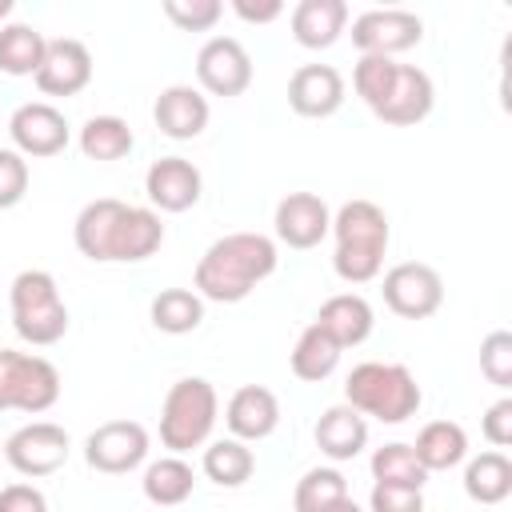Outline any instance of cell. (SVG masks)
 Here are the masks:
<instances>
[{
	"label": "cell",
	"mask_w": 512,
	"mask_h": 512,
	"mask_svg": "<svg viewBox=\"0 0 512 512\" xmlns=\"http://www.w3.org/2000/svg\"><path fill=\"white\" fill-rule=\"evenodd\" d=\"M276 244L264 232H232L208 244V252L196 264V296L216 304L244 300L260 280L276 272Z\"/></svg>",
	"instance_id": "1"
},
{
	"label": "cell",
	"mask_w": 512,
	"mask_h": 512,
	"mask_svg": "<svg viewBox=\"0 0 512 512\" xmlns=\"http://www.w3.org/2000/svg\"><path fill=\"white\" fill-rule=\"evenodd\" d=\"M332 236H336V256L332 268L348 284H368L384 268L388 252V216L372 200H348L332 216Z\"/></svg>",
	"instance_id": "2"
},
{
	"label": "cell",
	"mask_w": 512,
	"mask_h": 512,
	"mask_svg": "<svg viewBox=\"0 0 512 512\" xmlns=\"http://www.w3.org/2000/svg\"><path fill=\"white\" fill-rule=\"evenodd\" d=\"M344 404L380 424H404L420 408V384L404 364L364 360L344 380Z\"/></svg>",
	"instance_id": "3"
},
{
	"label": "cell",
	"mask_w": 512,
	"mask_h": 512,
	"mask_svg": "<svg viewBox=\"0 0 512 512\" xmlns=\"http://www.w3.org/2000/svg\"><path fill=\"white\" fill-rule=\"evenodd\" d=\"M216 416H220L216 388L204 376H184L168 388V396L160 404V444L172 456L192 452V448L208 444Z\"/></svg>",
	"instance_id": "4"
},
{
	"label": "cell",
	"mask_w": 512,
	"mask_h": 512,
	"mask_svg": "<svg viewBox=\"0 0 512 512\" xmlns=\"http://www.w3.org/2000/svg\"><path fill=\"white\" fill-rule=\"evenodd\" d=\"M8 300H12V328H16L20 340H28L36 348H48V344L64 340V332H68V308L60 300V288H56L52 272L24 268L12 280Z\"/></svg>",
	"instance_id": "5"
},
{
	"label": "cell",
	"mask_w": 512,
	"mask_h": 512,
	"mask_svg": "<svg viewBox=\"0 0 512 512\" xmlns=\"http://www.w3.org/2000/svg\"><path fill=\"white\" fill-rule=\"evenodd\" d=\"M60 400V372L52 360L0 348V412H48Z\"/></svg>",
	"instance_id": "6"
},
{
	"label": "cell",
	"mask_w": 512,
	"mask_h": 512,
	"mask_svg": "<svg viewBox=\"0 0 512 512\" xmlns=\"http://www.w3.org/2000/svg\"><path fill=\"white\" fill-rule=\"evenodd\" d=\"M352 44L360 56H396L424 40V20L408 8H372L352 20Z\"/></svg>",
	"instance_id": "7"
},
{
	"label": "cell",
	"mask_w": 512,
	"mask_h": 512,
	"mask_svg": "<svg viewBox=\"0 0 512 512\" xmlns=\"http://www.w3.org/2000/svg\"><path fill=\"white\" fill-rule=\"evenodd\" d=\"M384 304L404 320H424L444 304V280L432 264L404 260L384 272Z\"/></svg>",
	"instance_id": "8"
},
{
	"label": "cell",
	"mask_w": 512,
	"mask_h": 512,
	"mask_svg": "<svg viewBox=\"0 0 512 512\" xmlns=\"http://www.w3.org/2000/svg\"><path fill=\"white\" fill-rule=\"evenodd\" d=\"M4 460L20 476H52L68 460V432L52 420H32L4 440Z\"/></svg>",
	"instance_id": "9"
},
{
	"label": "cell",
	"mask_w": 512,
	"mask_h": 512,
	"mask_svg": "<svg viewBox=\"0 0 512 512\" xmlns=\"http://www.w3.org/2000/svg\"><path fill=\"white\" fill-rule=\"evenodd\" d=\"M144 456H148V432L136 420H108V424L92 428L88 440H84L88 468H96L104 476L132 472V468L144 464Z\"/></svg>",
	"instance_id": "10"
},
{
	"label": "cell",
	"mask_w": 512,
	"mask_h": 512,
	"mask_svg": "<svg viewBox=\"0 0 512 512\" xmlns=\"http://www.w3.org/2000/svg\"><path fill=\"white\" fill-rule=\"evenodd\" d=\"M196 80L212 96H240L252 84V56L236 36H212L196 52Z\"/></svg>",
	"instance_id": "11"
},
{
	"label": "cell",
	"mask_w": 512,
	"mask_h": 512,
	"mask_svg": "<svg viewBox=\"0 0 512 512\" xmlns=\"http://www.w3.org/2000/svg\"><path fill=\"white\" fill-rule=\"evenodd\" d=\"M12 144L20 156H56L68 148V120L60 108L44 104V100H28L12 112L8 120Z\"/></svg>",
	"instance_id": "12"
},
{
	"label": "cell",
	"mask_w": 512,
	"mask_h": 512,
	"mask_svg": "<svg viewBox=\"0 0 512 512\" xmlns=\"http://www.w3.org/2000/svg\"><path fill=\"white\" fill-rule=\"evenodd\" d=\"M88 80H92V52L72 36L48 40L44 60L36 68V88L44 96H76L88 88Z\"/></svg>",
	"instance_id": "13"
},
{
	"label": "cell",
	"mask_w": 512,
	"mask_h": 512,
	"mask_svg": "<svg viewBox=\"0 0 512 512\" xmlns=\"http://www.w3.org/2000/svg\"><path fill=\"white\" fill-rule=\"evenodd\" d=\"M276 236L288 248H316L332 232V212L316 192H288L276 204Z\"/></svg>",
	"instance_id": "14"
},
{
	"label": "cell",
	"mask_w": 512,
	"mask_h": 512,
	"mask_svg": "<svg viewBox=\"0 0 512 512\" xmlns=\"http://www.w3.org/2000/svg\"><path fill=\"white\" fill-rule=\"evenodd\" d=\"M200 168L184 156H160L144 172V192L160 212H188L200 200Z\"/></svg>",
	"instance_id": "15"
},
{
	"label": "cell",
	"mask_w": 512,
	"mask_h": 512,
	"mask_svg": "<svg viewBox=\"0 0 512 512\" xmlns=\"http://www.w3.org/2000/svg\"><path fill=\"white\" fill-rule=\"evenodd\" d=\"M436 104V88H432V76L416 64H400L396 68V80L388 88V96L372 108L384 124H396V128H408V124H420Z\"/></svg>",
	"instance_id": "16"
},
{
	"label": "cell",
	"mask_w": 512,
	"mask_h": 512,
	"mask_svg": "<svg viewBox=\"0 0 512 512\" xmlns=\"http://www.w3.org/2000/svg\"><path fill=\"white\" fill-rule=\"evenodd\" d=\"M344 104V76L332 64H304L288 80V108L308 120H324Z\"/></svg>",
	"instance_id": "17"
},
{
	"label": "cell",
	"mask_w": 512,
	"mask_h": 512,
	"mask_svg": "<svg viewBox=\"0 0 512 512\" xmlns=\"http://www.w3.org/2000/svg\"><path fill=\"white\" fill-rule=\"evenodd\" d=\"M224 424L236 440H264L276 432L280 424V400L276 392H268L264 384H244L232 392L228 408H224Z\"/></svg>",
	"instance_id": "18"
},
{
	"label": "cell",
	"mask_w": 512,
	"mask_h": 512,
	"mask_svg": "<svg viewBox=\"0 0 512 512\" xmlns=\"http://www.w3.org/2000/svg\"><path fill=\"white\" fill-rule=\"evenodd\" d=\"M152 120L168 140H192L208 128V100L192 84H172L156 96Z\"/></svg>",
	"instance_id": "19"
},
{
	"label": "cell",
	"mask_w": 512,
	"mask_h": 512,
	"mask_svg": "<svg viewBox=\"0 0 512 512\" xmlns=\"http://www.w3.org/2000/svg\"><path fill=\"white\" fill-rule=\"evenodd\" d=\"M124 208L128 204L116 200V196H100V200H92V204L80 208V216L72 224V236H76V248L88 260L112 264V240H116V224H120Z\"/></svg>",
	"instance_id": "20"
},
{
	"label": "cell",
	"mask_w": 512,
	"mask_h": 512,
	"mask_svg": "<svg viewBox=\"0 0 512 512\" xmlns=\"http://www.w3.org/2000/svg\"><path fill=\"white\" fill-rule=\"evenodd\" d=\"M312 324L324 328L340 348H356V344H364L372 336L376 316H372V304L360 292H340V296H328L320 304Z\"/></svg>",
	"instance_id": "21"
},
{
	"label": "cell",
	"mask_w": 512,
	"mask_h": 512,
	"mask_svg": "<svg viewBox=\"0 0 512 512\" xmlns=\"http://www.w3.org/2000/svg\"><path fill=\"white\" fill-rule=\"evenodd\" d=\"M312 436H316V448L328 460H356L368 444V420L348 404H332V408L320 412Z\"/></svg>",
	"instance_id": "22"
},
{
	"label": "cell",
	"mask_w": 512,
	"mask_h": 512,
	"mask_svg": "<svg viewBox=\"0 0 512 512\" xmlns=\"http://www.w3.org/2000/svg\"><path fill=\"white\" fill-rule=\"evenodd\" d=\"M348 28L344 0H300L292 8V40L300 48H332Z\"/></svg>",
	"instance_id": "23"
},
{
	"label": "cell",
	"mask_w": 512,
	"mask_h": 512,
	"mask_svg": "<svg viewBox=\"0 0 512 512\" xmlns=\"http://www.w3.org/2000/svg\"><path fill=\"white\" fill-rule=\"evenodd\" d=\"M164 244V224L152 208H124L120 224H116V240H112V260L120 264H136L148 260L156 248Z\"/></svg>",
	"instance_id": "24"
},
{
	"label": "cell",
	"mask_w": 512,
	"mask_h": 512,
	"mask_svg": "<svg viewBox=\"0 0 512 512\" xmlns=\"http://www.w3.org/2000/svg\"><path fill=\"white\" fill-rule=\"evenodd\" d=\"M412 452L424 472H448L468 456V432L456 420H432L420 428Z\"/></svg>",
	"instance_id": "25"
},
{
	"label": "cell",
	"mask_w": 512,
	"mask_h": 512,
	"mask_svg": "<svg viewBox=\"0 0 512 512\" xmlns=\"http://www.w3.org/2000/svg\"><path fill=\"white\" fill-rule=\"evenodd\" d=\"M340 344L324 332V328H316V324H308L304 332H300V340H296V348H292V376L296 380H308V384H320V380H328L332 372H336V364H340Z\"/></svg>",
	"instance_id": "26"
},
{
	"label": "cell",
	"mask_w": 512,
	"mask_h": 512,
	"mask_svg": "<svg viewBox=\"0 0 512 512\" xmlns=\"http://www.w3.org/2000/svg\"><path fill=\"white\" fill-rule=\"evenodd\" d=\"M144 496L152 500V504H160V508H176V504H184L188 496H192V488H196V472H192V464L188 460H180V456H160V460H152L148 468H144Z\"/></svg>",
	"instance_id": "27"
},
{
	"label": "cell",
	"mask_w": 512,
	"mask_h": 512,
	"mask_svg": "<svg viewBox=\"0 0 512 512\" xmlns=\"http://www.w3.org/2000/svg\"><path fill=\"white\" fill-rule=\"evenodd\" d=\"M464 492L476 504H500L512 496V460L504 452H480L464 468Z\"/></svg>",
	"instance_id": "28"
},
{
	"label": "cell",
	"mask_w": 512,
	"mask_h": 512,
	"mask_svg": "<svg viewBox=\"0 0 512 512\" xmlns=\"http://www.w3.org/2000/svg\"><path fill=\"white\" fill-rule=\"evenodd\" d=\"M44 32H36L32 24H0V72L8 76H36L40 60H44Z\"/></svg>",
	"instance_id": "29"
},
{
	"label": "cell",
	"mask_w": 512,
	"mask_h": 512,
	"mask_svg": "<svg viewBox=\"0 0 512 512\" xmlns=\"http://www.w3.org/2000/svg\"><path fill=\"white\" fill-rule=\"evenodd\" d=\"M256 472V456L244 440L236 436H224V440H212L204 448V476L220 488H240L248 476Z\"/></svg>",
	"instance_id": "30"
},
{
	"label": "cell",
	"mask_w": 512,
	"mask_h": 512,
	"mask_svg": "<svg viewBox=\"0 0 512 512\" xmlns=\"http://www.w3.org/2000/svg\"><path fill=\"white\" fill-rule=\"evenodd\" d=\"M204 320V300L192 288H164L152 296V324L168 336H184L200 328Z\"/></svg>",
	"instance_id": "31"
},
{
	"label": "cell",
	"mask_w": 512,
	"mask_h": 512,
	"mask_svg": "<svg viewBox=\"0 0 512 512\" xmlns=\"http://www.w3.org/2000/svg\"><path fill=\"white\" fill-rule=\"evenodd\" d=\"M132 144H136V140H132V128H128V120H120V116H92V120L80 128V152H84L88 160H100V164L128 156Z\"/></svg>",
	"instance_id": "32"
},
{
	"label": "cell",
	"mask_w": 512,
	"mask_h": 512,
	"mask_svg": "<svg viewBox=\"0 0 512 512\" xmlns=\"http://www.w3.org/2000/svg\"><path fill=\"white\" fill-rule=\"evenodd\" d=\"M344 500H348V480L336 468H312V472H304L300 484H296V496H292L296 512H332Z\"/></svg>",
	"instance_id": "33"
},
{
	"label": "cell",
	"mask_w": 512,
	"mask_h": 512,
	"mask_svg": "<svg viewBox=\"0 0 512 512\" xmlns=\"http://www.w3.org/2000/svg\"><path fill=\"white\" fill-rule=\"evenodd\" d=\"M372 480L376 484H396V488H424L428 472L420 468L412 444H384L372 452Z\"/></svg>",
	"instance_id": "34"
},
{
	"label": "cell",
	"mask_w": 512,
	"mask_h": 512,
	"mask_svg": "<svg viewBox=\"0 0 512 512\" xmlns=\"http://www.w3.org/2000/svg\"><path fill=\"white\" fill-rule=\"evenodd\" d=\"M396 68H400V60H392V56H360L356 68H352V88H356V96H360L368 108H376V104L388 96V88H392V80H396Z\"/></svg>",
	"instance_id": "35"
},
{
	"label": "cell",
	"mask_w": 512,
	"mask_h": 512,
	"mask_svg": "<svg viewBox=\"0 0 512 512\" xmlns=\"http://www.w3.org/2000/svg\"><path fill=\"white\" fill-rule=\"evenodd\" d=\"M480 372L496 388H512V332L496 328L480 344Z\"/></svg>",
	"instance_id": "36"
},
{
	"label": "cell",
	"mask_w": 512,
	"mask_h": 512,
	"mask_svg": "<svg viewBox=\"0 0 512 512\" xmlns=\"http://www.w3.org/2000/svg\"><path fill=\"white\" fill-rule=\"evenodd\" d=\"M164 16L184 32H208L224 16V4L220 0H164Z\"/></svg>",
	"instance_id": "37"
},
{
	"label": "cell",
	"mask_w": 512,
	"mask_h": 512,
	"mask_svg": "<svg viewBox=\"0 0 512 512\" xmlns=\"http://www.w3.org/2000/svg\"><path fill=\"white\" fill-rule=\"evenodd\" d=\"M28 192V160L16 148H0V208H16Z\"/></svg>",
	"instance_id": "38"
},
{
	"label": "cell",
	"mask_w": 512,
	"mask_h": 512,
	"mask_svg": "<svg viewBox=\"0 0 512 512\" xmlns=\"http://www.w3.org/2000/svg\"><path fill=\"white\" fill-rule=\"evenodd\" d=\"M368 512H424L420 488H396V484H372Z\"/></svg>",
	"instance_id": "39"
},
{
	"label": "cell",
	"mask_w": 512,
	"mask_h": 512,
	"mask_svg": "<svg viewBox=\"0 0 512 512\" xmlns=\"http://www.w3.org/2000/svg\"><path fill=\"white\" fill-rule=\"evenodd\" d=\"M480 432H484V440H488L492 448H508V444H512V396H500V400L484 412Z\"/></svg>",
	"instance_id": "40"
},
{
	"label": "cell",
	"mask_w": 512,
	"mask_h": 512,
	"mask_svg": "<svg viewBox=\"0 0 512 512\" xmlns=\"http://www.w3.org/2000/svg\"><path fill=\"white\" fill-rule=\"evenodd\" d=\"M0 512H48V500L36 484H8L0 488Z\"/></svg>",
	"instance_id": "41"
},
{
	"label": "cell",
	"mask_w": 512,
	"mask_h": 512,
	"mask_svg": "<svg viewBox=\"0 0 512 512\" xmlns=\"http://www.w3.org/2000/svg\"><path fill=\"white\" fill-rule=\"evenodd\" d=\"M232 12L244 24H272L284 12V4L280 0H232Z\"/></svg>",
	"instance_id": "42"
},
{
	"label": "cell",
	"mask_w": 512,
	"mask_h": 512,
	"mask_svg": "<svg viewBox=\"0 0 512 512\" xmlns=\"http://www.w3.org/2000/svg\"><path fill=\"white\" fill-rule=\"evenodd\" d=\"M332 512H360V508H356V500H352V496H348V500H344V504H340V508H332Z\"/></svg>",
	"instance_id": "43"
},
{
	"label": "cell",
	"mask_w": 512,
	"mask_h": 512,
	"mask_svg": "<svg viewBox=\"0 0 512 512\" xmlns=\"http://www.w3.org/2000/svg\"><path fill=\"white\" fill-rule=\"evenodd\" d=\"M8 12H12V0H0V20H4Z\"/></svg>",
	"instance_id": "44"
}]
</instances>
